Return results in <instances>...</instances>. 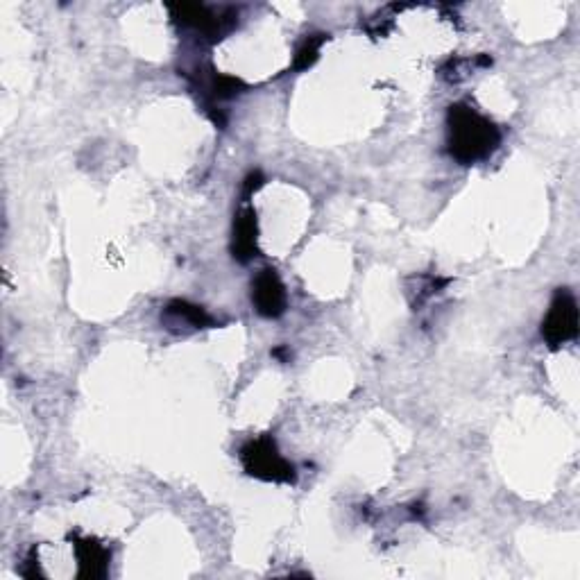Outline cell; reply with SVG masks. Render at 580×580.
<instances>
[{
    "label": "cell",
    "instance_id": "7",
    "mask_svg": "<svg viewBox=\"0 0 580 580\" xmlns=\"http://www.w3.org/2000/svg\"><path fill=\"white\" fill-rule=\"evenodd\" d=\"M168 313L175 315V318L184 320L186 324H191V327H209L213 322L211 315L202 309V306H195L191 302H184V300H175L168 304Z\"/></svg>",
    "mask_w": 580,
    "mask_h": 580
},
{
    "label": "cell",
    "instance_id": "3",
    "mask_svg": "<svg viewBox=\"0 0 580 580\" xmlns=\"http://www.w3.org/2000/svg\"><path fill=\"white\" fill-rule=\"evenodd\" d=\"M578 334V306L576 297L567 288L556 290L551 309L542 322V336L551 347L565 345Z\"/></svg>",
    "mask_w": 580,
    "mask_h": 580
},
{
    "label": "cell",
    "instance_id": "4",
    "mask_svg": "<svg viewBox=\"0 0 580 580\" xmlns=\"http://www.w3.org/2000/svg\"><path fill=\"white\" fill-rule=\"evenodd\" d=\"M252 302L263 318H279L286 311V288L272 268L259 272L252 284Z\"/></svg>",
    "mask_w": 580,
    "mask_h": 580
},
{
    "label": "cell",
    "instance_id": "1",
    "mask_svg": "<svg viewBox=\"0 0 580 580\" xmlns=\"http://www.w3.org/2000/svg\"><path fill=\"white\" fill-rule=\"evenodd\" d=\"M449 152L463 166H472L476 161L488 159L501 143V132L488 118L481 116L469 105L449 107Z\"/></svg>",
    "mask_w": 580,
    "mask_h": 580
},
{
    "label": "cell",
    "instance_id": "2",
    "mask_svg": "<svg viewBox=\"0 0 580 580\" xmlns=\"http://www.w3.org/2000/svg\"><path fill=\"white\" fill-rule=\"evenodd\" d=\"M241 460L245 472L261 481L272 483H295V467L279 454L275 440L263 435V438L250 440L241 449Z\"/></svg>",
    "mask_w": 580,
    "mask_h": 580
},
{
    "label": "cell",
    "instance_id": "8",
    "mask_svg": "<svg viewBox=\"0 0 580 580\" xmlns=\"http://www.w3.org/2000/svg\"><path fill=\"white\" fill-rule=\"evenodd\" d=\"M322 44H324V34H313V37H309V39L304 41V44L300 46V50H297V55H295V68H297V71H304V68H309L315 62V59H318Z\"/></svg>",
    "mask_w": 580,
    "mask_h": 580
},
{
    "label": "cell",
    "instance_id": "6",
    "mask_svg": "<svg viewBox=\"0 0 580 580\" xmlns=\"http://www.w3.org/2000/svg\"><path fill=\"white\" fill-rule=\"evenodd\" d=\"M75 542V556H78L80 562V578H89V580H98L105 578L109 571V551L102 547L98 540H80V537H73Z\"/></svg>",
    "mask_w": 580,
    "mask_h": 580
},
{
    "label": "cell",
    "instance_id": "5",
    "mask_svg": "<svg viewBox=\"0 0 580 580\" xmlns=\"http://www.w3.org/2000/svg\"><path fill=\"white\" fill-rule=\"evenodd\" d=\"M257 213L254 209L245 207L238 211V216L234 220V243H232V252L234 259L241 263H247L250 259L257 257Z\"/></svg>",
    "mask_w": 580,
    "mask_h": 580
}]
</instances>
